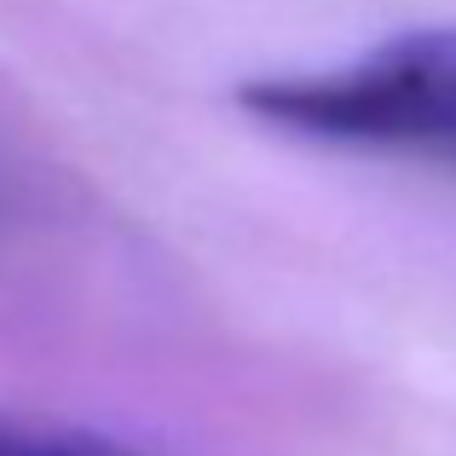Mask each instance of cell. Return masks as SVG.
I'll list each match as a JSON object with an SVG mask.
<instances>
[{
  "instance_id": "7a4b0ae2",
  "label": "cell",
  "mask_w": 456,
  "mask_h": 456,
  "mask_svg": "<svg viewBox=\"0 0 456 456\" xmlns=\"http://www.w3.org/2000/svg\"><path fill=\"white\" fill-rule=\"evenodd\" d=\"M0 456H145L110 434L87 428H41V422H12L0 416Z\"/></svg>"
},
{
  "instance_id": "6da1fadb",
  "label": "cell",
  "mask_w": 456,
  "mask_h": 456,
  "mask_svg": "<svg viewBox=\"0 0 456 456\" xmlns=\"http://www.w3.org/2000/svg\"><path fill=\"white\" fill-rule=\"evenodd\" d=\"M237 104L306 145L456 174V29H411L323 69L255 76Z\"/></svg>"
}]
</instances>
